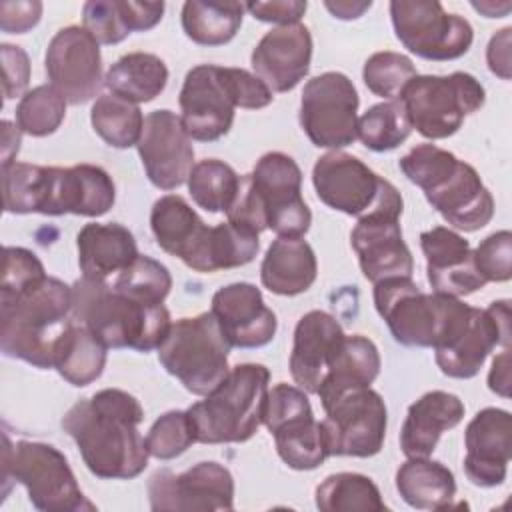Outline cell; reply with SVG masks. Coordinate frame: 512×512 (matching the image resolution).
Here are the masks:
<instances>
[{
	"instance_id": "cell-1",
	"label": "cell",
	"mask_w": 512,
	"mask_h": 512,
	"mask_svg": "<svg viewBox=\"0 0 512 512\" xmlns=\"http://www.w3.org/2000/svg\"><path fill=\"white\" fill-rule=\"evenodd\" d=\"M140 402L120 388H104L78 400L62 416L64 432L76 442L86 468L104 480H130L148 466Z\"/></svg>"
},
{
	"instance_id": "cell-2",
	"label": "cell",
	"mask_w": 512,
	"mask_h": 512,
	"mask_svg": "<svg viewBox=\"0 0 512 512\" xmlns=\"http://www.w3.org/2000/svg\"><path fill=\"white\" fill-rule=\"evenodd\" d=\"M428 204L456 230L476 232L494 216V198L474 166L436 144H418L398 162Z\"/></svg>"
},
{
	"instance_id": "cell-3",
	"label": "cell",
	"mask_w": 512,
	"mask_h": 512,
	"mask_svg": "<svg viewBox=\"0 0 512 512\" xmlns=\"http://www.w3.org/2000/svg\"><path fill=\"white\" fill-rule=\"evenodd\" d=\"M72 322V286L44 276L22 292L0 298V348L8 358L40 370L54 368L56 342Z\"/></svg>"
},
{
	"instance_id": "cell-4",
	"label": "cell",
	"mask_w": 512,
	"mask_h": 512,
	"mask_svg": "<svg viewBox=\"0 0 512 512\" xmlns=\"http://www.w3.org/2000/svg\"><path fill=\"white\" fill-rule=\"evenodd\" d=\"M72 320L86 326L106 348L158 350L172 322L164 304L138 302L110 280L80 278L72 284Z\"/></svg>"
},
{
	"instance_id": "cell-5",
	"label": "cell",
	"mask_w": 512,
	"mask_h": 512,
	"mask_svg": "<svg viewBox=\"0 0 512 512\" xmlns=\"http://www.w3.org/2000/svg\"><path fill=\"white\" fill-rule=\"evenodd\" d=\"M272 98V90L244 68L200 64L188 70L180 88V120L192 140L214 142L230 132L236 108H266Z\"/></svg>"
},
{
	"instance_id": "cell-6",
	"label": "cell",
	"mask_w": 512,
	"mask_h": 512,
	"mask_svg": "<svg viewBox=\"0 0 512 512\" xmlns=\"http://www.w3.org/2000/svg\"><path fill=\"white\" fill-rule=\"evenodd\" d=\"M270 370L246 362L230 368L228 376L186 412L200 444H234L250 440L262 424Z\"/></svg>"
},
{
	"instance_id": "cell-7",
	"label": "cell",
	"mask_w": 512,
	"mask_h": 512,
	"mask_svg": "<svg viewBox=\"0 0 512 512\" xmlns=\"http://www.w3.org/2000/svg\"><path fill=\"white\" fill-rule=\"evenodd\" d=\"M20 482L34 508L42 512H92L96 506L80 490L66 456L52 444L18 440L4 434L2 482Z\"/></svg>"
},
{
	"instance_id": "cell-8",
	"label": "cell",
	"mask_w": 512,
	"mask_h": 512,
	"mask_svg": "<svg viewBox=\"0 0 512 512\" xmlns=\"http://www.w3.org/2000/svg\"><path fill=\"white\" fill-rule=\"evenodd\" d=\"M230 348L216 316L202 312L172 322L158 346V360L188 392L206 396L228 376Z\"/></svg>"
},
{
	"instance_id": "cell-9",
	"label": "cell",
	"mask_w": 512,
	"mask_h": 512,
	"mask_svg": "<svg viewBox=\"0 0 512 512\" xmlns=\"http://www.w3.org/2000/svg\"><path fill=\"white\" fill-rule=\"evenodd\" d=\"M408 122L428 140L456 134L466 116L484 106V86L468 72L416 74L400 92Z\"/></svg>"
},
{
	"instance_id": "cell-10",
	"label": "cell",
	"mask_w": 512,
	"mask_h": 512,
	"mask_svg": "<svg viewBox=\"0 0 512 512\" xmlns=\"http://www.w3.org/2000/svg\"><path fill=\"white\" fill-rule=\"evenodd\" d=\"M374 306L398 344L434 348L462 300L438 292L426 294L412 278H388L374 284Z\"/></svg>"
},
{
	"instance_id": "cell-11",
	"label": "cell",
	"mask_w": 512,
	"mask_h": 512,
	"mask_svg": "<svg viewBox=\"0 0 512 512\" xmlns=\"http://www.w3.org/2000/svg\"><path fill=\"white\" fill-rule=\"evenodd\" d=\"M510 334V300H494L484 310L462 302L434 346L436 364L450 378H474L494 348H510Z\"/></svg>"
},
{
	"instance_id": "cell-12",
	"label": "cell",
	"mask_w": 512,
	"mask_h": 512,
	"mask_svg": "<svg viewBox=\"0 0 512 512\" xmlns=\"http://www.w3.org/2000/svg\"><path fill=\"white\" fill-rule=\"evenodd\" d=\"M312 184L320 202L348 216L362 218L378 210H404V200L392 182L342 150H330L316 160Z\"/></svg>"
},
{
	"instance_id": "cell-13",
	"label": "cell",
	"mask_w": 512,
	"mask_h": 512,
	"mask_svg": "<svg viewBox=\"0 0 512 512\" xmlns=\"http://www.w3.org/2000/svg\"><path fill=\"white\" fill-rule=\"evenodd\" d=\"M262 424L274 436L276 452L292 470H314L330 454L322 422L314 418L306 392L280 382L266 392Z\"/></svg>"
},
{
	"instance_id": "cell-14",
	"label": "cell",
	"mask_w": 512,
	"mask_h": 512,
	"mask_svg": "<svg viewBox=\"0 0 512 512\" xmlns=\"http://www.w3.org/2000/svg\"><path fill=\"white\" fill-rule=\"evenodd\" d=\"M390 18L400 44L424 60H456L474 40L470 22L436 0H392Z\"/></svg>"
},
{
	"instance_id": "cell-15",
	"label": "cell",
	"mask_w": 512,
	"mask_h": 512,
	"mask_svg": "<svg viewBox=\"0 0 512 512\" xmlns=\"http://www.w3.org/2000/svg\"><path fill=\"white\" fill-rule=\"evenodd\" d=\"M358 92L342 72H322L304 84L300 126L318 148L340 150L356 140Z\"/></svg>"
},
{
	"instance_id": "cell-16",
	"label": "cell",
	"mask_w": 512,
	"mask_h": 512,
	"mask_svg": "<svg viewBox=\"0 0 512 512\" xmlns=\"http://www.w3.org/2000/svg\"><path fill=\"white\" fill-rule=\"evenodd\" d=\"M322 430L330 456L370 458L384 446L388 412L382 396L368 388L348 390L322 406Z\"/></svg>"
},
{
	"instance_id": "cell-17",
	"label": "cell",
	"mask_w": 512,
	"mask_h": 512,
	"mask_svg": "<svg viewBox=\"0 0 512 512\" xmlns=\"http://www.w3.org/2000/svg\"><path fill=\"white\" fill-rule=\"evenodd\" d=\"M250 176L266 228L278 236L302 238L312 224V212L302 198V170L296 160L284 152H266Z\"/></svg>"
},
{
	"instance_id": "cell-18",
	"label": "cell",
	"mask_w": 512,
	"mask_h": 512,
	"mask_svg": "<svg viewBox=\"0 0 512 512\" xmlns=\"http://www.w3.org/2000/svg\"><path fill=\"white\" fill-rule=\"evenodd\" d=\"M148 498L154 512L232 510L234 478L214 460L198 462L180 474L160 468L148 480Z\"/></svg>"
},
{
	"instance_id": "cell-19",
	"label": "cell",
	"mask_w": 512,
	"mask_h": 512,
	"mask_svg": "<svg viewBox=\"0 0 512 512\" xmlns=\"http://www.w3.org/2000/svg\"><path fill=\"white\" fill-rule=\"evenodd\" d=\"M44 66L50 84L74 106L90 102L104 84L100 44L84 26L60 28L48 42Z\"/></svg>"
},
{
	"instance_id": "cell-20",
	"label": "cell",
	"mask_w": 512,
	"mask_h": 512,
	"mask_svg": "<svg viewBox=\"0 0 512 512\" xmlns=\"http://www.w3.org/2000/svg\"><path fill=\"white\" fill-rule=\"evenodd\" d=\"M148 180L160 190L182 186L194 168L192 138L176 112L162 108L144 118V128L136 144Z\"/></svg>"
},
{
	"instance_id": "cell-21",
	"label": "cell",
	"mask_w": 512,
	"mask_h": 512,
	"mask_svg": "<svg viewBox=\"0 0 512 512\" xmlns=\"http://www.w3.org/2000/svg\"><path fill=\"white\" fill-rule=\"evenodd\" d=\"M402 212L378 210L358 218L350 232V244L360 270L372 284L388 278H412L414 258L402 238Z\"/></svg>"
},
{
	"instance_id": "cell-22",
	"label": "cell",
	"mask_w": 512,
	"mask_h": 512,
	"mask_svg": "<svg viewBox=\"0 0 512 512\" xmlns=\"http://www.w3.org/2000/svg\"><path fill=\"white\" fill-rule=\"evenodd\" d=\"M464 472L474 486L494 488L506 480L512 456V416L502 408H482L464 432Z\"/></svg>"
},
{
	"instance_id": "cell-23",
	"label": "cell",
	"mask_w": 512,
	"mask_h": 512,
	"mask_svg": "<svg viewBox=\"0 0 512 512\" xmlns=\"http://www.w3.org/2000/svg\"><path fill=\"white\" fill-rule=\"evenodd\" d=\"M210 312L234 348H262L272 342L278 330L276 314L264 304L260 288L250 282L218 288Z\"/></svg>"
},
{
	"instance_id": "cell-24",
	"label": "cell",
	"mask_w": 512,
	"mask_h": 512,
	"mask_svg": "<svg viewBox=\"0 0 512 512\" xmlns=\"http://www.w3.org/2000/svg\"><path fill=\"white\" fill-rule=\"evenodd\" d=\"M420 248L426 258V278L432 292L468 296L488 282L474 264L470 242L446 226H434L420 234Z\"/></svg>"
},
{
	"instance_id": "cell-25",
	"label": "cell",
	"mask_w": 512,
	"mask_h": 512,
	"mask_svg": "<svg viewBox=\"0 0 512 512\" xmlns=\"http://www.w3.org/2000/svg\"><path fill=\"white\" fill-rule=\"evenodd\" d=\"M310 60L312 36L300 22L276 26L266 32L250 56L254 74L272 92H290L296 88L308 74Z\"/></svg>"
},
{
	"instance_id": "cell-26",
	"label": "cell",
	"mask_w": 512,
	"mask_h": 512,
	"mask_svg": "<svg viewBox=\"0 0 512 512\" xmlns=\"http://www.w3.org/2000/svg\"><path fill=\"white\" fill-rule=\"evenodd\" d=\"M114 200L116 186L104 168L94 164H76L70 168L50 166L48 198L42 214L98 218L114 206Z\"/></svg>"
},
{
	"instance_id": "cell-27",
	"label": "cell",
	"mask_w": 512,
	"mask_h": 512,
	"mask_svg": "<svg viewBox=\"0 0 512 512\" xmlns=\"http://www.w3.org/2000/svg\"><path fill=\"white\" fill-rule=\"evenodd\" d=\"M344 336L338 320L324 310H310L298 320L290 352V374L298 388L318 392Z\"/></svg>"
},
{
	"instance_id": "cell-28",
	"label": "cell",
	"mask_w": 512,
	"mask_h": 512,
	"mask_svg": "<svg viewBox=\"0 0 512 512\" xmlns=\"http://www.w3.org/2000/svg\"><path fill=\"white\" fill-rule=\"evenodd\" d=\"M150 228L156 244L188 268L204 272L210 228L196 210L178 194L158 198L150 212Z\"/></svg>"
},
{
	"instance_id": "cell-29",
	"label": "cell",
	"mask_w": 512,
	"mask_h": 512,
	"mask_svg": "<svg viewBox=\"0 0 512 512\" xmlns=\"http://www.w3.org/2000/svg\"><path fill=\"white\" fill-rule=\"evenodd\" d=\"M464 418L462 400L444 390L422 394L408 406L402 430L400 448L406 458H428L436 450L440 436L458 426Z\"/></svg>"
},
{
	"instance_id": "cell-30",
	"label": "cell",
	"mask_w": 512,
	"mask_h": 512,
	"mask_svg": "<svg viewBox=\"0 0 512 512\" xmlns=\"http://www.w3.org/2000/svg\"><path fill=\"white\" fill-rule=\"evenodd\" d=\"M76 246L82 276L90 280H110L140 256L134 234L118 222L84 224Z\"/></svg>"
},
{
	"instance_id": "cell-31",
	"label": "cell",
	"mask_w": 512,
	"mask_h": 512,
	"mask_svg": "<svg viewBox=\"0 0 512 512\" xmlns=\"http://www.w3.org/2000/svg\"><path fill=\"white\" fill-rule=\"evenodd\" d=\"M318 276V262L304 238L278 236L266 250L260 266V282L272 294L296 296L306 292Z\"/></svg>"
},
{
	"instance_id": "cell-32",
	"label": "cell",
	"mask_w": 512,
	"mask_h": 512,
	"mask_svg": "<svg viewBox=\"0 0 512 512\" xmlns=\"http://www.w3.org/2000/svg\"><path fill=\"white\" fill-rule=\"evenodd\" d=\"M380 364V352L370 338L362 334L344 336L316 392V396H320V404L326 406L348 390L368 388L378 378Z\"/></svg>"
},
{
	"instance_id": "cell-33",
	"label": "cell",
	"mask_w": 512,
	"mask_h": 512,
	"mask_svg": "<svg viewBox=\"0 0 512 512\" xmlns=\"http://www.w3.org/2000/svg\"><path fill=\"white\" fill-rule=\"evenodd\" d=\"M400 498L416 510H446L456 496V480L448 466L428 458H408L396 472Z\"/></svg>"
},
{
	"instance_id": "cell-34",
	"label": "cell",
	"mask_w": 512,
	"mask_h": 512,
	"mask_svg": "<svg viewBox=\"0 0 512 512\" xmlns=\"http://www.w3.org/2000/svg\"><path fill=\"white\" fill-rule=\"evenodd\" d=\"M168 84L164 60L150 52H128L104 74V86L128 102L142 104L162 94Z\"/></svg>"
},
{
	"instance_id": "cell-35",
	"label": "cell",
	"mask_w": 512,
	"mask_h": 512,
	"mask_svg": "<svg viewBox=\"0 0 512 512\" xmlns=\"http://www.w3.org/2000/svg\"><path fill=\"white\" fill-rule=\"evenodd\" d=\"M106 346L82 324L72 322L54 348V368L72 386H88L106 366Z\"/></svg>"
},
{
	"instance_id": "cell-36",
	"label": "cell",
	"mask_w": 512,
	"mask_h": 512,
	"mask_svg": "<svg viewBox=\"0 0 512 512\" xmlns=\"http://www.w3.org/2000/svg\"><path fill=\"white\" fill-rule=\"evenodd\" d=\"M244 2L188 0L182 6V30L200 46L228 44L242 26Z\"/></svg>"
},
{
	"instance_id": "cell-37",
	"label": "cell",
	"mask_w": 512,
	"mask_h": 512,
	"mask_svg": "<svg viewBox=\"0 0 512 512\" xmlns=\"http://www.w3.org/2000/svg\"><path fill=\"white\" fill-rule=\"evenodd\" d=\"M316 508L322 512H386L378 486L358 472H336L316 486Z\"/></svg>"
},
{
	"instance_id": "cell-38",
	"label": "cell",
	"mask_w": 512,
	"mask_h": 512,
	"mask_svg": "<svg viewBox=\"0 0 512 512\" xmlns=\"http://www.w3.org/2000/svg\"><path fill=\"white\" fill-rule=\"evenodd\" d=\"M94 132L112 148L136 146L144 128V116L138 104L116 94H100L90 110Z\"/></svg>"
},
{
	"instance_id": "cell-39",
	"label": "cell",
	"mask_w": 512,
	"mask_h": 512,
	"mask_svg": "<svg viewBox=\"0 0 512 512\" xmlns=\"http://www.w3.org/2000/svg\"><path fill=\"white\" fill-rule=\"evenodd\" d=\"M50 166L12 162L2 166L4 210L8 214H42L48 198Z\"/></svg>"
},
{
	"instance_id": "cell-40",
	"label": "cell",
	"mask_w": 512,
	"mask_h": 512,
	"mask_svg": "<svg viewBox=\"0 0 512 512\" xmlns=\"http://www.w3.org/2000/svg\"><path fill=\"white\" fill-rule=\"evenodd\" d=\"M186 184L194 204L206 212L216 214L226 212L234 202L240 176L230 164L218 158H206L194 164Z\"/></svg>"
},
{
	"instance_id": "cell-41",
	"label": "cell",
	"mask_w": 512,
	"mask_h": 512,
	"mask_svg": "<svg viewBox=\"0 0 512 512\" xmlns=\"http://www.w3.org/2000/svg\"><path fill=\"white\" fill-rule=\"evenodd\" d=\"M412 126L400 100H386L370 106L360 118L356 138L374 152L398 148L410 136Z\"/></svg>"
},
{
	"instance_id": "cell-42",
	"label": "cell",
	"mask_w": 512,
	"mask_h": 512,
	"mask_svg": "<svg viewBox=\"0 0 512 512\" xmlns=\"http://www.w3.org/2000/svg\"><path fill=\"white\" fill-rule=\"evenodd\" d=\"M66 104V98L52 84H40L20 98L16 106V126L36 138L54 134L64 122Z\"/></svg>"
},
{
	"instance_id": "cell-43",
	"label": "cell",
	"mask_w": 512,
	"mask_h": 512,
	"mask_svg": "<svg viewBox=\"0 0 512 512\" xmlns=\"http://www.w3.org/2000/svg\"><path fill=\"white\" fill-rule=\"evenodd\" d=\"M260 250L258 234L238 228L234 224L220 222L210 228L206 266L204 272H218L244 266L256 258Z\"/></svg>"
},
{
	"instance_id": "cell-44",
	"label": "cell",
	"mask_w": 512,
	"mask_h": 512,
	"mask_svg": "<svg viewBox=\"0 0 512 512\" xmlns=\"http://www.w3.org/2000/svg\"><path fill=\"white\" fill-rule=\"evenodd\" d=\"M110 282L122 294L146 304H164L172 288V276L168 268L158 260L142 254Z\"/></svg>"
},
{
	"instance_id": "cell-45",
	"label": "cell",
	"mask_w": 512,
	"mask_h": 512,
	"mask_svg": "<svg viewBox=\"0 0 512 512\" xmlns=\"http://www.w3.org/2000/svg\"><path fill=\"white\" fill-rule=\"evenodd\" d=\"M416 66L412 60L400 52L384 50L368 56L362 68V78L366 88L380 98L398 100L402 88L416 76Z\"/></svg>"
},
{
	"instance_id": "cell-46",
	"label": "cell",
	"mask_w": 512,
	"mask_h": 512,
	"mask_svg": "<svg viewBox=\"0 0 512 512\" xmlns=\"http://www.w3.org/2000/svg\"><path fill=\"white\" fill-rule=\"evenodd\" d=\"M148 454L158 460H172L184 454L194 442V428L186 410H168L146 434Z\"/></svg>"
},
{
	"instance_id": "cell-47",
	"label": "cell",
	"mask_w": 512,
	"mask_h": 512,
	"mask_svg": "<svg viewBox=\"0 0 512 512\" xmlns=\"http://www.w3.org/2000/svg\"><path fill=\"white\" fill-rule=\"evenodd\" d=\"M82 24L98 44H118L132 34L122 0H88L82 6Z\"/></svg>"
},
{
	"instance_id": "cell-48",
	"label": "cell",
	"mask_w": 512,
	"mask_h": 512,
	"mask_svg": "<svg viewBox=\"0 0 512 512\" xmlns=\"http://www.w3.org/2000/svg\"><path fill=\"white\" fill-rule=\"evenodd\" d=\"M44 276V264L32 250L20 246H4L0 298H10Z\"/></svg>"
},
{
	"instance_id": "cell-49",
	"label": "cell",
	"mask_w": 512,
	"mask_h": 512,
	"mask_svg": "<svg viewBox=\"0 0 512 512\" xmlns=\"http://www.w3.org/2000/svg\"><path fill=\"white\" fill-rule=\"evenodd\" d=\"M474 252V264L486 282H506L512 276V234L498 230L486 236Z\"/></svg>"
},
{
	"instance_id": "cell-50",
	"label": "cell",
	"mask_w": 512,
	"mask_h": 512,
	"mask_svg": "<svg viewBox=\"0 0 512 512\" xmlns=\"http://www.w3.org/2000/svg\"><path fill=\"white\" fill-rule=\"evenodd\" d=\"M2 56V88L4 98H16L24 96L28 80H30V60L28 54L14 44H2L0 46Z\"/></svg>"
},
{
	"instance_id": "cell-51",
	"label": "cell",
	"mask_w": 512,
	"mask_h": 512,
	"mask_svg": "<svg viewBox=\"0 0 512 512\" xmlns=\"http://www.w3.org/2000/svg\"><path fill=\"white\" fill-rule=\"evenodd\" d=\"M42 16L38 0H4L0 2V28L6 34H24L32 30Z\"/></svg>"
},
{
	"instance_id": "cell-52",
	"label": "cell",
	"mask_w": 512,
	"mask_h": 512,
	"mask_svg": "<svg viewBox=\"0 0 512 512\" xmlns=\"http://www.w3.org/2000/svg\"><path fill=\"white\" fill-rule=\"evenodd\" d=\"M244 8L260 22H272L278 26L296 24L308 4L302 0H272V2H246Z\"/></svg>"
},
{
	"instance_id": "cell-53",
	"label": "cell",
	"mask_w": 512,
	"mask_h": 512,
	"mask_svg": "<svg viewBox=\"0 0 512 512\" xmlns=\"http://www.w3.org/2000/svg\"><path fill=\"white\" fill-rule=\"evenodd\" d=\"M122 10H124L130 32H146L162 20L164 2L122 0Z\"/></svg>"
},
{
	"instance_id": "cell-54",
	"label": "cell",
	"mask_w": 512,
	"mask_h": 512,
	"mask_svg": "<svg viewBox=\"0 0 512 512\" xmlns=\"http://www.w3.org/2000/svg\"><path fill=\"white\" fill-rule=\"evenodd\" d=\"M510 46H512V28L506 26L496 32L486 48V62L492 74L502 80H510Z\"/></svg>"
},
{
	"instance_id": "cell-55",
	"label": "cell",
	"mask_w": 512,
	"mask_h": 512,
	"mask_svg": "<svg viewBox=\"0 0 512 512\" xmlns=\"http://www.w3.org/2000/svg\"><path fill=\"white\" fill-rule=\"evenodd\" d=\"M488 388L502 398L510 396V348H502V352L494 356L488 374Z\"/></svg>"
},
{
	"instance_id": "cell-56",
	"label": "cell",
	"mask_w": 512,
	"mask_h": 512,
	"mask_svg": "<svg viewBox=\"0 0 512 512\" xmlns=\"http://www.w3.org/2000/svg\"><path fill=\"white\" fill-rule=\"evenodd\" d=\"M0 126H2V166H8L16 162V154L22 142V130L8 120H2Z\"/></svg>"
},
{
	"instance_id": "cell-57",
	"label": "cell",
	"mask_w": 512,
	"mask_h": 512,
	"mask_svg": "<svg viewBox=\"0 0 512 512\" xmlns=\"http://www.w3.org/2000/svg\"><path fill=\"white\" fill-rule=\"evenodd\" d=\"M326 10H330V14L334 18H340V20H354V18H360L370 6L372 2H350V0H336V2H324Z\"/></svg>"
},
{
	"instance_id": "cell-58",
	"label": "cell",
	"mask_w": 512,
	"mask_h": 512,
	"mask_svg": "<svg viewBox=\"0 0 512 512\" xmlns=\"http://www.w3.org/2000/svg\"><path fill=\"white\" fill-rule=\"evenodd\" d=\"M472 8L478 10L480 14H484L486 18H502L510 12L512 4L510 2H492V0H486V2H472Z\"/></svg>"
}]
</instances>
